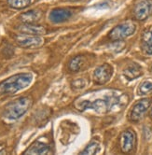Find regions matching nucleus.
Here are the masks:
<instances>
[{
	"label": "nucleus",
	"mask_w": 152,
	"mask_h": 155,
	"mask_svg": "<svg viewBox=\"0 0 152 155\" xmlns=\"http://www.w3.org/2000/svg\"><path fill=\"white\" fill-rule=\"evenodd\" d=\"M123 74L128 80L131 81V80H134V79H136V78L140 77L143 74V71H142V68H141V66L139 64H131L124 69Z\"/></svg>",
	"instance_id": "ddd939ff"
},
{
	"label": "nucleus",
	"mask_w": 152,
	"mask_h": 155,
	"mask_svg": "<svg viewBox=\"0 0 152 155\" xmlns=\"http://www.w3.org/2000/svg\"><path fill=\"white\" fill-rule=\"evenodd\" d=\"M138 94L140 95H146V94H152V82H150V81L143 82L139 87Z\"/></svg>",
	"instance_id": "a211bd4d"
},
{
	"label": "nucleus",
	"mask_w": 152,
	"mask_h": 155,
	"mask_svg": "<svg viewBox=\"0 0 152 155\" xmlns=\"http://www.w3.org/2000/svg\"><path fill=\"white\" fill-rule=\"evenodd\" d=\"M123 96L118 94L116 91H99L89 94L86 97H81L76 102L75 106L79 110L93 109L99 114L109 112L115 107L121 105Z\"/></svg>",
	"instance_id": "f257e3e1"
},
{
	"label": "nucleus",
	"mask_w": 152,
	"mask_h": 155,
	"mask_svg": "<svg viewBox=\"0 0 152 155\" xmlns=\"http://www.w3.org/2000/svg\"><path fill=\"white\" fill-rule=\"evenodd\" d=\"M142 49L147 54H152V26L147 28L143 32Z\"/></svg>",
	"instance_id": "f8f14e48"
},
{
	"label": "nucleus",
	"mask_w": 152,
	"mask_h": 155,
	"mask_svg": "<svg viewBox=\"0 0 152 155\" xmlns=\"http://www.w3.org/2000/svg\"><path fill=\"white\" fill-rule=\"evenodd\" d=\"M33 81L31 73L16 74L0 82V94H14L24 89Z\"/></svg>",
	"instance_id": "f03ea898"
},
{
	"label": "nucleus",
	"mask_w": 152,
	"mask_h": 155,
	"mask_svg": "<svg viewBox=\"0 0 152 155\" xmlns=\"http://www.w3.org/2000/svg\"><path fill=\"white\" fill-rule=\"evenodd\" d=\"M20 33L27 35H33V36H42L46 34V29L41 26L37 25L35 24H24L23 25H20L18 27Z\"/></svg>",
	"instance_id": "9b49d317"
},
{
	"label": "nucleus",
	"mask_w": 152,
	"mask_h": 155,
	"mask_svg": "<svg viewBox=\"0 0 152 155\" xmlns=\"http://www.w3.org/2000/svg\"><path fill=\"white\" fill-rule=\"evenodd\" d=\"M41 12L39 10H29L27 12H24L21 14L20 19L21 21H24V24H36L41 18Z\"/></svg>",
	"instance_id": "4468645a"
},
{
	"label": "nucleus",
	"mask_w": 152,
	"mask_h": 155,
	"mask_svg": "<svg viewBox=\"0 0 152 155\" xmlns=\"http://www.w3.org/2000/svg\"><path fill=\"white\" fill-rule=\"evenodd\" d=\"M113 68L110 64H102L98 66L93 72V80L98 84H105L111 79Z\"/></svg>",
	"instance_id": "0eeeda50"
},
{
	"label": "nucleus",
	"mask_w": 152,
	"mask_h": 155,
	"mask_svg": "<svg viewBox=\"0 0 152 155\" xmlns=\"http://www.w3.org/2000/svg\"><path fill=\"white\" fill-rule=\"evenodd\" d=\"M72 16V12L66 8H55L50 13V20L54 24H60L67 21Z\"/></svg>",
	"instance_id": "9d476101"
},
{
	"label": "nucleus",
	"mask_w": 152,
	"mask_h": 155,
	"mask_svg": "<svg viewBox=\"0 0 152 155\" xmlns=\"http://www.w3.org/2000/svg\"><path fill=\"white\" fill-rule=\"evenodd\" d=\"M85 85H86V81L83 79H79L73 82V86H74V88H76V89H82V88H84Z\"/></svg>",
	"instance_id": "aec40b11"
},
{
	"label": "nucleus",
	"mask_w": 152,
	"mask_h": 155,
	"mask_svg": "<svg viewBox=\"0 0 152 155\" xmlns=\"http://www.w3.org/2000/svg\"><path fill=\"white\" fill-rule=\"evenodd\" d=\"M119 142H121V149L123 152L129 153L133 151L136 143V136L134 132L132 130L124 131L121 136Z\"/></svg>",
	"instance_id": "6e6552de"
},
{
	"label": "nucleus",
	"mask_w": 152,
	"mask_h": 155,
	"mask_svg": "<svg viewBox=\"0 0 152 155\" xmlns=\"http://www.w3.org/2000/svg\"><path fill=\"white\" fill-rule=\"evenodd\" d=\"M31 99L29 97H21L6 106L3 111V117L10 120H18L25 114L31 106Z\"/></svg>",
	"instance_id": "7ed1b4c3"
},
{
	"label": "nucleus",
	"mask_w": 152,
	"mask_h": 155,
	"mask_svg": "<svg viewBox=\"0 0 152 155\" xmlns=\"http://www.w3.org/2000/svg\"><path fill=\"white\" fill-rule=\"evenodd\" d=\"M50 151L48 145L41 142H35L25 151V154H47Z\"/></svg>",
	"instance_id": "2eb2a0df"
},
{
	"label": "nucleus",
	"mask_w": 152,
	"mask_h": 155,
	"mask_svg": "<svg viewBox=\"0 0 152 155\" xmlns=\"http://www.w3.org/2000/svg\"><path fill=\"white\" fill-rule=\"evenodd\" d=\"M15 41L19 46L23 48H35L43 44V38L40 36H33L21 33L15 37Z\"/></svg>",
	"instance_id": "39448f33"
},
{
	"label": "nucleus",
	"mask_w": 152,
	"mask_h": 155,
	"mask_svg": "<svg viewBox=\"0 0 152 155\" xmlns=\"http://www.w3.org/2000/svg\"><path fill=\"white\" fill-rule=\"evenodd\" d=\"M85 64V59L82 56H77L71 60V62L69 63V68L71 71L74 72H78L79 70H80Z\"/></svg>",
	"instance_id": "dca6fc26"
},
{
	"label": "nucleus",
	"mask_w": 152,
	"mask_h": 155,
	"mask_svg": "<svg viewBox=\"0 0 152 155\" xmlns=\"http://www.w3.org/2000/svg\"><path fill=\"white\" fill-rule=\"evenodd\" d=\"M32 2V0H8V5L16 9H21L26 8L30 3Z\"/></svg>",
	"instance_id": "f3484780"
},
{
	"label": "nucleus",
	"mask_w": 152,
	"mask_h": 155,
	"mask_svg": "<svg viewBox=\"0 0 152 155\" xmlns=\"http://www.w3.org/2000/svg\"><path fill=\"white\" fill-rule=\"evenodd\" d=\"M99 149H100L99 143L96 141H93V142L90 143L88 147L82 151V154H95L99 151Z\"/></svg>",
	"instance_id": "6ab92c4d"
},
{
	"label": "nucleus",
	"mask_w": 152,
	"mask_h": 155,
	"mask_svg": "<svg viewBox=\"0 0 152 155\" xmlns=\"http://www.w3.org/2000/svg\"><path fill=\"white\" fill-rule=\"evenodd\" d=\"M136 26L132 21H126L114 27L109 33V38L111 40L118 41L122 40L129 37H131L135 32Z\"/></svg>",
	"instance_id": "20e7f679"
},
{
	"label": "nucleus",
	"mask_w": 152,
	"mask_h": 155,
	"mask_svg": "<svg viewBox=\"0 0 152 155\" xmlns=\"http://www.w3.org/2000/svg\"><path fill=\"white\" fill-rule=\"evenodd\" d=\"M134 17L139 21H144L152 13V2L150 0H140L134 7Z\"/></svg>",
	"instance_id": "1a4fd4ad"
},
{
	"label": "nucleus",
	"mask_w": 152,
	"mask_h": 155,
	"mask_svg": "<svg viewBox=\"0 0 152 155\" xmlns=\"http://www.w3.org/2000/svg\"><path fill=\"white\" fill-rule=\"evenodd\" d=\"M73 1H78V0H73Z\"/></svg>",
	"instance_id": "4be33fe9"
},
{
	"label": "nucleus",
	"mask_w": 152,
	"mask_h": 155,
	"mask_svg": "<svg viewBox=\"0 0 152 155\" xmlns=\"http://www.w3.org/2000/svg\"><path fill=\"white\" fill-rule=\"evenodd\" d=\"M151 69H152V68H151Z\"/></svg>",
	"instance_id": "5701e85b"
},
{
	"label": "nucleus",
	"mask_w": 152,
	"mask_h": 155,
	"mask_svg": "<svg viewBox=\"0 0 152 155\" xmlns=\"http://www.w3.org/2000/svg\"><path fill=\"white\" fill-rule=\"evenodd\" d=\"M150 115H151V118H152V109H151V112H150Z\"/></svg>",
	"instance_id": "412c9836"
},
{
	"label": "nucleus",
	"mask_w": 152,
	"mask_h": 155,
	"mask_svg": "<svg viewBox=\"0 0 152 155\" xmlns=\"http://www.w3.org/2000/svg\"><path fill=\"white\" fill-rule=\"evenodd\" d=\"M151 101L152 100L150 98H145L137 102L132 108L131 113H130V120L132 121H139L144 117L147 110L150 107Z\"/></svg>",
	"instance_id": "423d86ee"
}]
</instances>
